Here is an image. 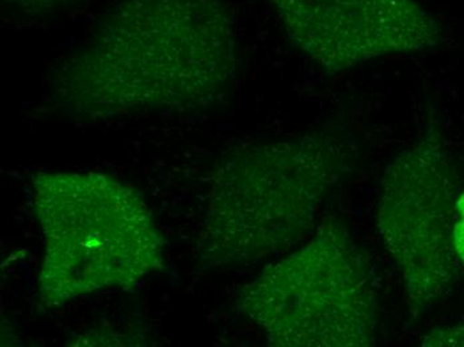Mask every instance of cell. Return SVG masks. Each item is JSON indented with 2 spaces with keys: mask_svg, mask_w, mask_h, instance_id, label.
<instances>
[{
  "mask_svg": "<svg viewBox=\"0 0 464 347\" xmlns=\"http://www.w3.org/2000/svg\"><path fill=\"white\" fill-rule=\"evenodd\" d=\"M225 0H121L53 75V97L82 120L183 114L214 106L237 72Z\"/></svg>",
  "mask_w": 464,
  "mask_h": 347,
  "instance_id": "cell-1",
  "label": "cell"
},
{
  "mask_svg": "<svg viewBox=\"0 0 464 347\" xmlns=\"http://www.w3.org/2000/svg\"><path fill=\"white\" fill-rule=\"evenodd\" d=\"M353 152L338 135L310 132L228 154L209 188L198 241L202 266L253 264L298 244Z\"/></svg>",
  "mask_w": 464,
  "mask_h": 347,
  "instance_id": "cell-2",
  "label": "cell"
},
{
  "mask_svg": "<svg viewBox=\"0 0 464 347\" xmlns=\"http://www.w3.org/2000/svg\"><path fill=\"white\" fill-rule=\"evenodd\" d=\"M33 202L44 236L38 292L44 307L132 289L162 269L164 239L143 197L98 173H39Z\"/></svg>",
  "mask_w": 464,
  "mask_h": 347,
  "instance_id": "cell-3",
  "label": "cell"
},
{
  "mask_svg": "<svg viewBox=\"0 0 464 347\" xmlns=\"http://www.w3.org/2000/svg\"><path fill=\"white\" fill-rule=\"evenodd\" d=\"M237 309L271 346H372L378 299L361 248L338 224H325L305 246L270 265L240 289Z\"/></svg>",
  "mask_w": 464,
  "mask_h": 347,
  "instance_id": "cell-4",
  "label": "cell"
},
{
  "mask_svg": "<svg viewBox=\"0 0 464 347\" xmlns=\"http://www.w3.org/2000/svg\"><path fill=\"white\" fill-rule=\"evenodd\" d=\"M452 171L440 135L430 129L396 155L379 183L376 226L403 278L414 318L449 297L457 282Z\"/></svg>",
  "mask_w": 464,
  "mask_h": 347,
  "instance_id": "cell-5",
  "label": "cell"
},
{
  "mask_svg": "<svg viewBox=\"0 0 464 347\" xmlns=\"http://www.w3.org/2000/svg\"><path fill=\"white\" fill-rule=\"evenodd\" d=\"M285 35L328 72L443 41L440 19L419 0H268Z\"/></svg>",
  "mask_w": 464,
  "mask_h": 347,
  "instance_id": "cell-6",
  "label": "cell"
},
{
  "mask_svg": "<svg viewBox=\"0 0 464 347\" xmlns=\"http://www.w3.org/2000/svg\"><path fill=\"white\" fill-rule=\"evenodd\" d=\"M5 2L27 15H44V14L72 7L84 0H5Z\"/></svg>",
  "mask_w": 464,
  "mask_h": 347,
  "instance_id": "cell-7",
  "label": "cell"
},
{
  "mask_svg": "<svg viewBox=\"0 0 464 347\" xmlns=\"http://www.w3.org/2000/svg\"><path fill=\"white\" fill-rule=\"evenodd\" d=\"M455 248L458 258L464 266V193L457 199V216L454 228Z\"/></svg>",
  "mask_w": 464,
  "mask_h": 347,
  "instance_id": "cell-8",
  "label": "cell"
},
{
  "mask_svg": "<svg viewBox=\"0 0 464 347\" xmlns=\"http://www.w3.org/2000/svg\"><path fill=\"white\" fill-rule=\"evenodd\" d=\"M426 345H464V330L432 333L427 338Z\"/></svg>",
  "mask_w": 464,
  "mask_h": 347,
  "instance_id": "cell-9",
  "label": "cell"
}]
</instances>
